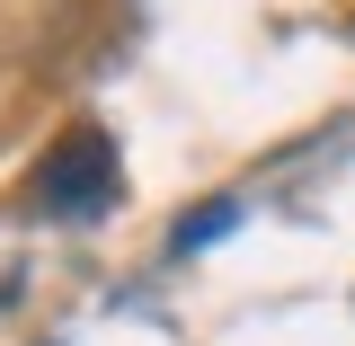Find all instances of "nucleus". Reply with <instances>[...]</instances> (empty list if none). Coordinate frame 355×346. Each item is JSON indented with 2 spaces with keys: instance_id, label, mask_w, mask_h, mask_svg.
Returning a JSON list of instances; mask_svg holds the SVG:
<instances>
[{
  "instance_id": "1",
  "label": "nucleus",
  "mask_w": 355,
  "mask_h": 346,
  "mask_svg": "<svg viewBox=\"0 0 355 346\" xmlns=\"http://www.w3.org/2000/svg\"><path fill=\"white\" fill-rule=\"evenodd\" d=\"M27 205H36V214H98V205H116V142H107L98 125H71L36 160Z\"/></svg>"
},
{
  "instance_id": "2",
  "label": "nucleus",
  "mask_w": 355,
  "mask_h": 346,
  "mask_svg": "<svg viewBox=\"0 0 355 346\" xmlns=\"http://www.w3.org/2000/svg\"><path fill=\"white\" fill-rule=\"evenodd\" d=\"M231 222H240V205H231V196H214V205H196V214L178 222L169 240H178V249H214V240L231 231Z\"/></svg>"
}]
</instances>
